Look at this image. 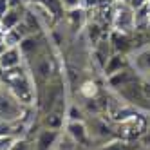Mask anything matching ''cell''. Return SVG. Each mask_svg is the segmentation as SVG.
I'll list each match as a JSON object with an SVG mask.
<instances>
[{
    "label": "cell",
    "mask_w": 150,
    "mask_h": 150,
    "mask_svg": "<svg viewBox=\"0 0 150 150\" xmlns=\"http://www.w3.org/2000/svg\"><path fill=\"white\" fill-rule=\"evenodd\" d=\"M112 27L117 33H128V31L134 29V9L123 4V2H117L116 7L112 9Z\"/></svg>",
    "instance_id": "6da1fadb"
},
{
    "label": "cell",
    "mask_w": 150,
    "mask_h": 150,
    "mask_svg": "<svg viewBox=\"0 0 150 150\" xmlns=\"http://www.w3.org/2000/svg\"><path fill=\"white\" fill-rule=\"evenodd\" d=\"M22 60H24V54L20 47H4L0 51V69L2 71H11L20 67Z\"/></svg>",
    "instance_id": "7a4b0ae2"
},
{
    "label": "cell",
    "mask_w": 150,
    "mask_h": 150,
    "mask_svg": "<svg viewBox=\"0 0 150 150\" xmlns=\"http://www.w3.org/2000/svg\"><path fill=\"white\" fill-rule=\"evenodd\" d=\"M67 136L78 145L87 143V137H89L87 125H85L83 121H69L67 123Z\"/></svg>",
    "instance_id": "3957f363"
},
{
    "label": "cell",
    "mask_w": 150,
    "mask_h": 150,
    "mask_svg": "<svg viewBox=\"0 0 150 150\" xmlns=\"http://www.w3.org/2000/svg\"><path fill=\"white\" fill-rule=\"evenodd\" d=\"M22 16H24V11L20 7H9L7 13L0 18V27H2V33H4V31H9V29L18 27V24L22 22Z\"/></svg>",
    "instance_id": "277c9868"
},
{
    "label": "cell",
    "mask_w": 150,
    "mask_h": 150,
    "mask_svg": "<svg viewBox=\"0 0 150 150\" xmlns=\"http://www.w3.org/2000/svg\"><path fill=\"white\" fill-rule=\"evenodd\" d=\"M58 139V130H52V128H47V130H42L36 137V146L35 150H51L52 145L56 143Z\"/></svg>",
    "instance_id": "5b68a950"
},
{
    "label": "cell",
    "mask_w": 150,
    "mask_h": 150,
    "mask_svg": "<svg viewBox=\"0 0 150 150\" xmlns=\"http://www.w3.org/2000/svg\"><path fill=\"white\" fill-rule=\"evenodd\" d=\"M123 67H125V56L121 54V52H114V54H110L109 60H107V63H105L107 78L112 76V74H116V72H121Z\"/></svg>",
    "instance_id": "8992f818"
},
{
    "label": "cell",
    "mask_w": 150,
    "mask_h": 150,
    "mask_svg": "<svg viewBox=\"0 0 150 150\" xmlns=\"http://www.w3.org/2000/svg\"><path fill=\"white\" fill-rule=\"evenodd\" d=\"M24 40V36L18 33V29H9L4 31L0 36V44L2 47H20V42Z\"/></svg>",
    "instance_id": "52a82bcc"
},
{
    "label": "cell",
    "mask_w": 150,
    "mask_h": 150,
    "mask_svg": "<svg viewBox=\"0 0 150 150\" xmlns=\"http://www.w3.org/2000/svg\"><path fill=\"white\" fill-rule=\"evenodd\" d=\"M132 81V74L128 71H121V72H116L112 74V76H109V83L112 85V87H120V85H128Z\"/></svg>",
    "instance_id": "ba28073f"
},
{
    "label": "cell",
    "mask_w": 150,
    "mask_h": 150,
    "mask_svg": "<svg viewBox=\"0 0 150 150\" xmlns=\"http://www.w3.org/2000/svg\"><path fill=\"white\" fill-rule=\"evenodd\" d=\"M36 2H40L42 6H45L49 11H51V15L54 16V20L60 18L62 11H65V9H63V6H62V0H36Z\"/></svg>",
    "instance_id": "9c48e42d"
},
{
    "label": "cell",
    "mask_w": 150,
    "mask_h": 150,
    "mask_svg": "<svg viewBox=\"0 0 150 150\" xmlns=\"http://www.w3.org/2000/svg\"><path fill=\"white\" fill-rule=\"evenodd\" d=\"M101 35H103V29L100 27V24L91 22V24L87 25V36H89V40L92 42V45H98Z\"/></svg>",
    "instance_id": "30bf717a"
},
{
    "label": "cell",
    "mask_w": 150,
    "mask_h": 150,
    "mask_svg": "<svg viewBox=\"0 0 150 150\" xmlns=\"http://www.w3.org/2000/svg\"><path fill=\"white\" fill-rule=\"evenodd\" d=\"M136 65L139 71H150V49L139 52L136 58Z\"/></svg>",
    "instance_id": "8fae6325"
},
{
    "label": "cell",
    "mask_w": 150,
    "mask_h": 150,
    "mask_svg": "<svg viewBox=\"0 0 150 150\" xmlns=\"http://www.w3.org/2000/svg\"><path fill=\"white\" fill-rule=\"evenodd\" d=\"M36 72L40 74L44 80H47L49 76H51V72H52V65H51V62L47 60V58H44V60H40V63H38V67H36Z\"/></svg>",
    "instance_id": "7c38bea8"
},
{
    "label": "cell",
    "mask_w": 150,
    "mask_h": 150,
    "mask_svg": "<svg viewBox=\"0 0 150 150\" xmlns=\"http://www.w3.org/2000/svg\"><path fill=\"white\" fill-rule=\"evenodd\" d=\"M81 94L85 96L87 100H92L94 96H96V92H98V89H96V83L94 81H85L83 85H81Z\"/></svg>",
    "instance_id": "4fadbf2b"
},
{
    "label": "cell",
    "mask_w": 150,
    "mask_h": 150,
    "mask_svg": "<svg viewBox=\"0 0 150 150\" xmlns=\"http://www.w3.org/2000/svg\"><path fill=\"white\" fill-rule=\"evenodd\" d=\"M16 137L11 134H0V150H11Z\"/></svg>",
    "instance_id": "5bb4252c"
},
{
    "label": "cell",
    "mask_w": 150,
    "mask_h": 150,
    "mask_svg": "<svg viewBox=\"0 0 150 150\" xmlns=\"http://www.w3.org/2000/svg\"><path fill=\"white\" fill-rule=\"evenodd\" d=\"M45 123H47L49 128H52V130H58V128L62 127V123H63V120H62L60 114H49L47 120H45Z\"/></svg>",
    "instance_id": "9a60e30c"
},
{
    "label": "cell",
    "mask_w": 150,
    "mask_h": 150,
    "mask_svg": "<svg viewBox=\"0 0 150 150\" xmlns=\"http://www.w3.org/2000/svg\"><path fill=\"white\" fill-rule=\"evenodd\" d=\"M69 121H83V112L78 109L76 105H72L71 109H69Z\"/></svg>",
    "instance_id": "2e32d148"
},
{
    "label": "cell",
    "mask_w": 150,
    "mask_h": 150,
    "mask_svg": "<svg viewBox=\"0 0 150 150\" xmlns=\"http://www.w3.org/2000/svg\"><path fill=\"white\" fill-rule=\"evenodd\" d=\"M11 150H35V148H33V145H31L29 141H25V139H18V137H16V141L13 143Z\"/></svg>",
    "instance_id": "e0dca14e"
},
{
    "label": "cell",
    "mask_w": 150,
    "mask_h": 150,
    "mask_svg": "<svg viewBox=\"0 0 150 150\" xmlns=\"http://www.w3.org/2000/svg\"><path fill=\"white\" fill-rule=\"evenodd\" d=\"M62 6L65 11H71V9H76V7H83L81 0H62Z\"/></svg>",
    "instance_id": "ac0fdd59"
},
{
    "label": "cell",
    "mask_w": 150,
    "mask_h": 150,
    "mask_svg": "<svg viewBox=\"0 0 150 150\" xmlns=\"http://www.w3.org/2000/svg\"><path fill=\"white\" fill-rule=\"evenodd\" d=\"M101 150H125V145L120 143V141H112V143H109V145H105Z\"/></svg>",
    "instance_id": "d6986e66"
},
{
    "label": "cell",
    "mask_w": 150,
    "mask_h": 150,
    "mask_svg": "<svg viewBox=\"0 0 150 150\" xmlns=\"http://www.w3.org/2000/svg\"><path fill=\"white\" fill-rule=\"evenodd\" d=\"M9 7H11V0H0V18L7 13Z\"/></svg>",
    "instance_id": "ffe728a7"
},
{
    "label": "cell",
    "mask_w": 150,
    "mask_h": 150,
    "mask_svg": "<svg viewBox=\"0 0 150 150\" xmlns=\"http://www.w3.org/2000/svg\"><path fill=\"white\" fill-rule=\"evenodd\" d=\"M141 94H143V98L146 101H150V81H145L141 85Z\"/></svg>",
    "instance_id": "44dd1931"
},
{
    "label": "cell",
    "mask_w": 150,
    "mask_h": 150,
    "mask_svg": "<svg viewBox=\"0 0 150 150\" xmlns=\"http://www.w3.org/2000/svg\"><path fill=\"white\" fill-rule=\"evenodd\" d=\"M146 2H148V0H130V2H128V6H130L132 9H139V7L146 6Z\"/></svg>",
    "instance_id": "7402d4cb"
},
{
    "label": "cell",
    "mask_w": 150,
    "mask_h": 150,
    "mask_svg": "<svg viewBox=\"0 0 150 150\" xmlns=\"http://www.w3.org/2000/svg\"><path fill=\"white\" fill-rule=\"evenodd\" d=\"M146 9H148V13H150V0L146 2Z\"/></svg>",
    "instance_id": "603a6c76"
},
{
    "label": "cell",
    "mask_w": 150,
    "mask_h": 150,
    "mask_svg": "<svg viewBox=\"0 0 150 150\" xmlns=\"http://www.w3.org/2000/svg\"><path fill=\"white\" fill-rule=\"evenodd\" d=\"M146 31H148V33H150V20H148V25H146Z\"/></svg>",
    "instance_id": "cb8c5ba5"
},
{
    "label": "cell",
    "mask_w": 150,
    "mask_h": 150,
    "mask_svg": "<svg viewBox=\"0 0 150 150\" xmlns=\"http://www.w3.org/2000/svg\"><path fill=\"white\" fill-rule=\"evenodd\" d=\"M0 94H2V83H0Z\"/></svg>",
    "instance_id": "d4e9b609"
}]
</instances>
